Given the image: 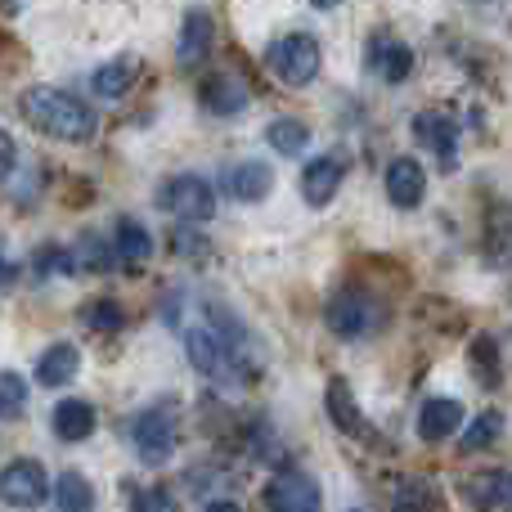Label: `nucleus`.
<instances>
[{"label":"nucleus","instance_id":"cd10ccee","mask_svg":"<svg viewBox=\"0 0 512 512\" xmlns=\"http://www.w3.org/2000/svg\"><path fill=\"white\" fill-rule=\"evenodd\" d=\"M27 409V378L14 369L0 373V418H18Z\"/></svg>","mask_w":512,"mask_h":512},{"label":"nucleus","instance_id":"f03ea898","mask_svg":"<svg viewBox=\"0 0 512 512\" xmlns=\"http://www.w3.org/2000/svg\"><path fill=\"white\" fill-rule=\"evenodd\" d=\"M324 324L333 328L337 337H369L387 324V310L373 292L364 288H342L328 297V310H324Z\"/></svg>","mask_w":512,"mask_h":512},{"label":"nucleus","instance_id":"aec40b11","mask_svg":"<svg viewBox=\"0 0 512 512\" xmlns=\"http://www.w3.org/2000/svg\"><path fill=\"white\" fill-rule=\"evenodd\" d=\"M391 512H445V495L423 477L400 481V490L391 495Z\"/></svg>","mask_w":512,"mask_h":512},{"label":"nucleus","instance_id":"7ed1b4c3","mask_svg":"<svg viewBox=\"0 0 512 512\" xmlns=\"http://www.w3.org/2000/svg\"><path fill=\"white\" fill-rule=\"evenodd\" d=\"M265 63H270V72L283 81V86H310V81L319 77V63H324V54H319L315 36L292 32V36H279V41L270 45Z\"/></svg>","mask_w":512,"mask_h":512},{"label":"nucleus","instance_id":"f8f14e48","mask_svg":"<svg viewBox=\"0 0 512 512\" xmlns=\"http://www.w3.org/2000/svg\"><path fill=\"white\" fill-rule=\"evenodd\" d=\"M369 68L378 72L387 86H400V81L414 72V50L396 36H373L369 41Z\"/></svg>","mask_w":512,"mask_h":512},{"label":"nucleus","instance_id":"f3484780","mask_svg":"<svg viewBox=\"0 0 512 512\" xmlns=\"http://www.w3.org/2000/svg\"><path fill=\"white\" fill-rule=\"evenodd\" d=\"M50 423H54L59 441H68V445L90 441V436H95V405H86V400H59Z\"/></svg>","mask_w":512,"mask_h":512},{"label":"nucleus","instance_id":"6ab92c4d","mask_svg":"<svg viewBox=\"0 0 512 512\" xmlns=\"http://www.w3.org/2000/svg\"><path fill=\"white\" fill-rule=\"evenodd\" d=\"M77 369H81V351L72 342H54L50 351L36 360V382L41 387H68L72 378H77Z\"/></svg>","mask_w":512,"mask_h":512},{"label":"nucleus","instance_id":"9b49d317","mask_svg":"<svg viewBox=\"0 0 512 512\" xmlns=\"http://www.w3.org/2000/svg\"><path fill=\"white\" fill-rule=\"evenodd\" d=\"M346 176V162L333 158V153H324V158H315L306 171H301V198H306L310 207H328L337 194V185H342Z\"/></svg>","mask_w":512,"mask_h":512},{"label":"nucleus","instance_id":"ddd939ff","mask_svg":"<svg viewBox=\"0 0 512 512\" xmlns=\"http://www.w3.org/2000/svg\"><path fill=\"white\" fill-rule=\"evenodd\" d=\"M459 427H463V405H459V400L436 396V400H427V405L418 409V436H423L427 445L450 441Z\"/></svg>","mask_w":512,"mask_h":512},{"label":"nucleus","instance_id":"9d476101","mask_svg":"<svg viewBox=\"0 0 512 512\" xmlns=\"http://www.w3.org/2000/svg\"><path fill=\"white\" fill-rule=\"evenodd\" d=\"M212 14L207 9H189L185 14V27H180V45H176V59L180 68H203L207 54H212Z\"/></svg>","mask_w":512,"mask_h":512},{"label":"nucleus","instance_id":"20e7f679","mask_svg":"<svg viewBox=\"0 0 512 512\" xmlns=\"http://www.w3.org/2000/svg\"><path fill=\"white\" fill-rule=\"evenodd\" d=\"M131 441H135V454H140L149 468L167 463L180 445V427H176V418H171V409H144L131 427Z\"/></svg>","mask_w":512,"mask_h":512},{"label":"nucleus","instance_id":"4468645a","mask_svg":"<svg viewBox=\"0 0 512 512\" xmlns=\"http://www.w3.org/2000/svg\"><path fill=\"white\" fill-rule=\"evenodd\" d=\"M248 86H243L234 72H216V77L203 81V108L216 117H239L248 108Z\"/></svg>","mask_w":512,"mask_h":512},{"label":"nucleus","instance_id":"6e6552de","mask_svg":"<svg viewBox=\"0 0 512 512\" xmlns=\"http://www.w3.org/2000/svg\"><path fill=\"white\" fill-rule=\"evenodd\" d=\"M414 135L436 153V158H441L445 171L459 167V126H454L450 113H436V108L418 113V117H414Z\"/></svg>","mask_w":512,"mask_h":512},{"label":"nucleus","instance_id":"1a4fd4ad","mask_svg":"<svg viewBox=\"0 0 512 512\" xmlns=\"http://www.w3.org/2000/svg\"><path fill=\"white\" fill-rule=\"evenodd\" d=\"M324 405H328V418H333L337 432L360 436V441H373V432H369V423H364L360 405H355V391H351V382H346V378H333V382H328Z\"/></svg>","mask_w":512,"mask_h":512},{"label":"nucleus","instance_id":"a878e982","mask_svg":"<svg viewBox=\"0 0 512 512\" xmlns=\"http://www.w3.org/2000/svg\"><path fill=\"white\" fill-rule=\"evenodd\" d=\"M81 324L95 328V333H117V328L126 324V310L117 306V301L99 297V301H90V306H81Z\"/></svg>","mask_w":512,"mask_h":512},{"label":"nucleus","instance_id":"b1692460","mask_svg":"<svg viewBox=\"0 0 512 512\" xmlns=\"http://www.w3.org/2000/svg\"><path fill=\"white\" fill-rule=\"evenodd\" d=\"M135 59H113V63H104V68L95 72V81H90V86H95V95L99 99H122L126 90H131V81H135Z\"/></svg>","mask_w":512,"mask_h":512},{"label":"nucleus","instance_id":"423d86ee","mask_svg":"<svg viewBox=\"0 0 512 512\" xmlns=\"http://www.w3.org/2000/svg\"><path fill=\"white\" fill-rule=\"evenodd\" d=\"M50 495V477H45L41 463L32 459H14L0 472V504L9 508H41Z\"/></svg>","mask_w":512,"mask_h":512},{"label":"nucleus","instance_id":"39448f33","mask_svg":"<svg viewBox=\"0 0 512 512\" xmlns=\"http://www.w3.org/2000/svg\"><path fill=\"white\" fill-rule=\"evenodd\" d=\"M162 207H167L171 216H180L185 225H203L216 216V194L203 176H176L162 189Z\"/></svg>","mask_w":512,"mask_h":512},{"label":"nucleus","instance_id":"f257e3e1","mask_svg":"<svg viewBox=\"0 0 512 512\" xmlns=\"http://www.w3.org/2000/svg\"><path fill=\"white\" fill-rule=\"evenodd\" d=\"M23 117L32 131L50 135V140H63V144H86L95 140V113L81 104L77 95L68 90H50V86H32L23 95Z\"/></svg>","mask_w":512,"mask_h":512},{"label":"nucleus","instance_id":"bb28decb","mask_svg":"<svg viewBox=\"0 0 512 512\" xmlns=\"http://www.w3.org/2000/svg\"><path fill=\"white\" fill-rule=\"evenodd\" d=\"M72 261V274H104L108 265H113V256H108V248L99 239H81L77 248L68 252Z\"/></svg>","mask_w":512,"mask_h":512},{"label":"nucleus","instance_id":"c756f323","mask_svg":"<svg viewBox=\"0 0 512 512\" xmlns=\"http://www.w3.org/2000/svg\"><path fill=\"white\" fill-rule=\"evenodd\" d=\"M32 265H36V274H72V261L63 248H41L32 256Z\"/></svg>","mask_w":512,"mask_h":512},{"label":"nucleus","instance_id":"7c9ffc66","mask_svg":"<svg viewBox=\"0 0 512 512\" xmlns=\"http://www.w3.org/2000/svg\"><path fill=\"white\" fill-rule=\"evenodd\" d=\"M140 512H176V499L167 490H144L140 495Z\"/></svg>","mask_w":512,"mask_h":512},{"label":"nucleus","instance_id":"412c9836","mask_svg":"<svg viewBox=\"0 0 512 512\" xmlns=\"http://www.w3.org/2000/svg\"><path fill=\"white\" fill-rule=\"evenodd\" d=\"M113 252L122 265H144L153 256V234L144 230L140 221H131V216H122L117 221V239H113Z\"/></svg>","mask_w":512,"mask_h":512},{"label":"nucleus","instance_id":"5701e85b","mask_svg":"<svg viewBox=\"0 0 512 512\" xmlns=\"http://www.w3.org/2000/svg\"><path fill=\"white\" fill-rule=\"evenodd\" d=\"M265 140H270V149L283 153V158H301V149L310 144V126L297 122V117H279V122H270Z\"/></svg>","mask_w":512,"mask_h":512},{"label":"nucleus","instance_id":"2f4dec72","mask_svg":"<svg viewBox=\"0 0 512 512\" xmlns=\"http://www.w3.org/2000/svg\"><path fill=\"white\" fill-rule=\"evenodd\" d=\"M14 162H18V149H14V140H9V135L0 131V176H9V171H14Z\"/></svg>","mask_w":512,"mask_h":512},{"label":"nucleus","instance_id":"dca6fc26","mask_svg":"<svg viewBox=\"0 0 512 512\" xmlns=\"http://www.w3.org/2000/svg\"><path fill=\"white\" fill-rule=\"evenodd\" d=\"M221 185H225V194L239 198V203H261L274 189V171L265 167V162H239V167L225 171Z\"/></svg>","mask_w":512,"mask_h":512},{"label":"nucleus","instance_id":"4be33fe9","mask_svg":"<svg viewBox=\"0 0 512 512\" xmlns=\"http://www.w3.org/2000/svg\"><path fill=\"white\" fill-rule=\"evenodd\" d=\"M54 508L59 512H95V490L81 472H63L54 481Z\"/></svg>","mask_w":512,"mask_h":512},{"label":"nucleus","instance_id":"72a5a7b5","mask_svg":"<svg viewBox=\"0 0 512 512\" xmlns=\"http://www.w3.org/2000/svg\"><path fill=\"white\" fill-rule=\"evenodd\" d=\"M310 5H315V9H337L342 0H310Z\"/></svg>","mask_w":512,"mask_h":512},{"label":"nucleus","instance_id":"c85d7f7f","mask_svg":"<svg viewBox=\"0 0 512 512\" xmlns=\"http://www.w3.org/2000/svg\"><path fill=\"white\" fill-rule=\"evenodd\" d=\"M472 364H477V373H481L486 387H499V346H495V337H481V342L472 346Z\"/></svg>","mask_w":512,"mask_h":512},{"label":"nucleus","instance_id":"393cba45","mask_svg":"<svg viewBox=\"0 0 512 512\" xmlns=\"http://www.w3.org/2000/svg\"><path fill=\"white\" fill-rule=\"evenodd\" d=\"M499 436H504V414H495V409H490V414H481L477 423L463 432L459 450H463V454H477V450H486V445H495Z\"/></svg>","mask_w":512,"mask_h":512},{"label":"nucleus","instance_id":"0eeeda50","mask_svg":"<svg viewBox=\"0 0 512 512\" xmlns=\"http://www.w3.org/2000/svg\"><path fill=\"white\" fill-rule=\"evenodd\" d=\"M265 504H270V512H324V495H319L315 477H306L301 468H288L265 486Z\"/></svg>","mask_w":512,"mask_h":512},{"label":"nucleus","instance_id":"a211bd4d","mask_svg":"<svg viewBox=\"0 0 512 512\" xmlns=\"http://www.w3.org/2000/svg\"><path fill=\"white\" fill-rule=\"evenodd\" d=\"M508 486L512 481L504 468H486L463 481V495H468V504L477 512H499V508H508Z\"/></svg>","mask_w":512,"mask_h":512},{"label":"nucleus","instance_id":"2eb2a0df","mask_svg":"<svg viewBox=\"0 0 512 512\" xmlns=\"http://www.w3.org/2000/svg\"><path fill=\"white\" fill-rule=\"evenodd\" d=\"M387 198L396 207H418L427 198V171L414 158H396L387 167Z\"/></svg>","mask_w":512,"mask_h":512},{"label":"nucleus","instance_id":"473e14b6","mask_svg":"<svg viewBox=\"0 0 512 512\" xmlns=\"http://www.w3.org/2000/svg\"><path fill=\"white\" fill-rule=\"evenodd\" d=\"M203 512H243V508L234 504V499H216V504H207Z\"/></svg>","mask_w":512,"mask_h":512}]
</instances>
